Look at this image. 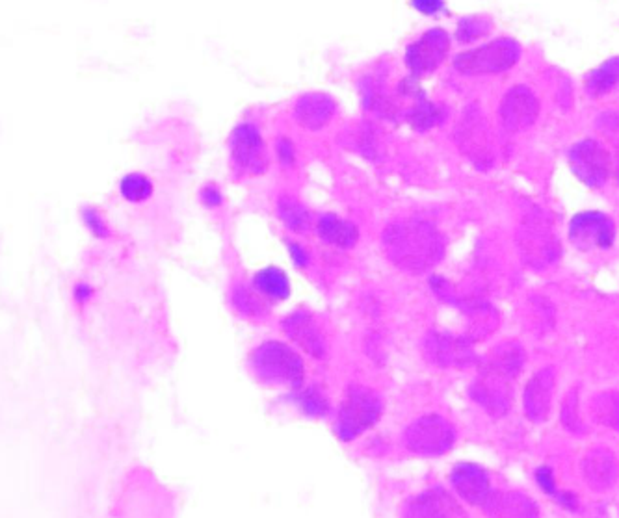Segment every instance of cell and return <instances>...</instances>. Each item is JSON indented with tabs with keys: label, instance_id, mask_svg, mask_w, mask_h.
<instances>
[{
	"label": "cell",
	"instance_id": "9",
	"mask_svg": "<svg viewBox=\"0 0 619 518\" xmlns=\"http://www.w3.org/2000/svg\"><path fill=\"white\" fill-rule=\"evenodd\" d=\"M450 47V38L443 28L428 30L406 49V65L411 77H424L434 73L443 64Z\"/></svg>",
	"mask_w": 619,
	"mask_h": 518
},
{
	"label": "cell",
	"instance_id": "30",
	"mask_svg": "<svg viewBox=\"0 0 619 518\" xmlns=\"http://www.w3.org/2000/svg\"><path fill=\"white\" fill-rule=\"evenodd\" d=\"M592 415L601 426L619 429V394L603 392L593 398Z\"/></svg>",
	"mask_w": 619,
	"mask_h": 518
},
{
	"label": "cell",
	"instance_id": "26",
	"mask_svg": "<svg viewBox=\"0 0 619 518\" xmlns=\"http://www.w3.org/2000/svg\"><path fill=\"white\" fill-rule=\"evenodd\" d=\"M406 518H450L448 500L435 491L421 494L419 498L409 502Z\"/></svg>",
	"mask_w": 619,
	"mask_h": 518
},
{
	"label": "cell",
	"instance_id": "17",
	"mask_svg": "<svg viewBox=\"0 0 619 518\" xmlns=\"http://www.w3.org/2000/svg\"><path fill=\"white\" fill-rule=\"evenodd\" d=\"M476 403H480L491 416H504L510 407V385L504 377L482 372L469 390Z\"/></svg>",
	"mask_w": 619,
	"mask_h": 518
},
{
	"label": "cell",
	"instance_id": "35",
	"mask_svg": "<svg viewBox=\"0 0 619 518\" xmlns=\"http://www.w3.org/2000/svg\"><path fill=\"white\" fill-rule=\"evenodd\" d=\"M287 249H289V257L292 260V264L298 268V270H305L309 268L311 264V253L307 247L302 246L300 242L296 240H287Z\"/></svg>",
	"mask_w": 619,
	"mask_h": 518
},
{
	"label": "cell",
	"instance_id": "11",
	"mask_svg": "<svg viewBox=\"0 0 619 518\" xmlns=\"http://www.w3.org/2000/svg\"><path fill=\"white\" fill-rule=\"evenodd\" d=\"M614 236V221L601 212L577 214L569 225V240L580 251H592L593 247L608 249L614 244Z\"/></svg>",
	"mask_w": 619,
	"mask_h": 518
},
{
	"label": "cell",
	"instance_id": "4",
	"mask_svg": "<svg viewBox=\"0 0 619 518\" xmlns=\"http://www.w3.org/2000/svg\"><path fill=\"white\" fill-rule=\"evenodd\" d=\"M517 244L521 257L530 268L543 270L560 257V242L554 236L553 223L545 214L534 208L527 214L517 233Z\"/></svg>",
	"mask_w": 619,
	"mask_h": 518
},
{
	"label": "cell",
	"instance_id": "8",
	"mask_svg": "<svg viewBox=\"0 0 619 518\" xmlns=\"http://www.w3.org/2000/svg\"><path fill=\"white\" fill-rule=\"evenodd\" d=\"M456 140L463 155L471 158L478 168L486 169L493 164V149H491V140H489L488 123L476 104L467 108L461 117Z\"/></svg>",
	"mask_w": 619,
	"mask_h": 518
},
{
	"label": "cell",
	"instance_id": "22",
	"mask_svg": "<svg viewBox=\"0 0 619 518\" xmlns=\"http://www.w3.org/2000/svg\"><path fill=\"white\" fill-rule=\"evenodd\" d=\"M525 363V351L517 342H504L488 353L482 364V372L512 379L517 376Z\"/></svg>",
	"mask_w": 619,
	"mask_h": 518
},
{
	"label": "cell",
	"instance_id": "6",
	"mask_svg": "<svg viewBox=\"0 0 619 518\" xmlns=\"http://www.w3.org/2000/svg\"><path fill=\"white\" fill-rule=\"evenodd\" d=\"M456 431L443 416L426 415L415 420L404 433V442L419 455L447 454L454 446Z\"/></svg>",
	"mask_w": 619,
	"mask_h": 518
},
{
	"label": "cell",
	"instance_id": "40",
	"mask_svg": "<svg viewBox=\"0 0 619 518\" xmlns=\"http://www.w3.org/2000/svg\"><path fill=\"white\" fill-rule=\"evenodd\" d=\"M92 296L93 288L88 285V283H79V285H75V288H73V298H75V301L80 303V305H84L86 301H90Z\"/></svg>",
	"mask_w": 619,
	"mask_h": 518
},
{
	"label": "cell",
	"instance_id": "39",
	"mask_svg": "<svg viewBox=\"0 0 619 518\" xmlns=\"http://www.w3.org/2000/svg\"><path fill=\"white\" fill-rule=\"evenodd\" d=\"M536 480H538V485H540L541 489H543L545 493L558 494L556 493V485H554L553 472H551V468H540V470H538V474H536Z\"/></svg>",
	"mask_w": 619,
	"mask_h": 518
},
{
	"label": "cell",
	"instance_id": "1",
	"mask_svg": "<svg viewBox=\"0 0 619 518\" xmlns=\"http://www.w3.org/2000/svg\"><path fill=\"white\" fill-rule=\"evenodd\" d=\"M382 247L396 268L408 273H424L445 255V238L434 223L426 220H398L382 233Z\"/></svg>",
	"mask_w": 619,
	"mask_h": 518
},
{
	"label": "cell",
	"instance_id": "34",
	"mask_svg": "<svg viewBox=\"0 0 619 518\" xmlns=\"http://www.w3.org/2000/svg\"><path fill=\"white\" fill-rule=\"evenodd\" d=\"M577 405H579V403H577V392H571V394L567 396L564 407H562V422H564V426H566L569 431L580 433V431H582V422H580Z\"/></svg>",
	"mask_w": 619,
	"mask_h": 518
},
{
	"label": "cell",
	"instance_id": "28",
	"mask_svg": "<svg viewBox=\"0 0 619 518\" xmlns=\"http://www.w3.org/2000/svg\"><path fill=\"white\" fill-rule=\"evenodd\" d=\"M417 103L409 110L408 121L409 125L419 132H426V130L432 129L435 125L441 123L443 119V112L439 106H435L434 103H430L424 93L415 95Z\"/></svg>",
	"mask_w": 619,
	"mask_h": 518
},
{
	"label": "cell",
	"instance_id": "36",
	"mask_svg": "<svg viewBox=\"0 0 619 518\" xmlns=\"http://www.w3.org/2000/svg\"><path fill=\"white\" fill-rule=\"evenodd\" d=\"M277 160L283 168H290L294 166V160H296V149H294V143L290 138L281 136L276 143Z\"/></svg>",
	"mask_w": 619,
	"mask_h": 518
},
{
	"label": "cell",
	"instance_id": "15",
	"mask_svg": "<svg viewBox=\"0 0 619 518\" xmlns=\"http://www.w3.org/2000/svg\"><path fill=\"white\" fill-rule=\"evenodd\" d=\"M452 487L461 498L473 506H484L491 498V483L488 474L475 463H461L452 470Z\"/></svg>",
	"mask_w": 619,
	"mask_h": 518
},
{
	"label": "cell",
	"instance_id": "3",
	"mask_svg": "<svg viewBox=\"0 0 619 518\" xmlns=\"http://www.w3.org/2000/svg\"><path fill=\"white\" fill-rule=\"evenodd\" d=\"M382 418V400L374 390L352 385L346 390L335 420V433L344 442L354 441Z\"/></svg>",
	"mask_w": 619,
	"mask_h": 518
},
{
	"label": "cell",
	"instance_id": "12",
	"mask_svg": "<svg viewBox=\"0 0 619 518\" xmlns=\"http://www.w3.org/2000/svg\"><path fill=\"white\" fill-rule=\"evenodd\" d=\"M281 329L289 340L298 344L305 353H309L315 359L326 357V338L320 331L315 316L307 311L290 312L289 316L281 322Z\"/></svg>",
	"mask_w": 619,
	"mask_h": 518
},
{
	"label": "cell",
	"instance_id": "27",
	"mask_svg": "<svg viewBox=\"0 0 619 518\" xmlns=\"http://www.w3.org/2000/svg\"><path fill=\"white\" fill-rule=\"evenodd\" d=\"M292 400L305 416L322 418L330 413V400L318 387H302V389L294 390Z\"/></svg>",
	"mask_w": 619,
	"mask_h": 518
},
{
	"label": "cell",
	"instance_id": "29",
	"mask_svg": "<svg viewBox=\"0 0 619 518\" xmlns=\"http://www.w3.org/2000/svg\"><path fill=\"white\" fill-rule=\"evenodd\" d=\"M153 190V182L144 173H127L119 181V194L129 203H144Z\"/></svg>",
	"mask_w": 619,
	"mask_h": 518
},
{
	"label": "cell",
	"instance_id": "38",
	"mask_svg": "<svg viewBox=\"0 0 619 518\" xmlns=\"http://www.w3.org/2000/svg\"><path fill=\"white\" fill-rule=\"evenodd\" d=\"M411 4H413V8H417L419 12L426 13V15H435V13L445 10V2H441V0H415Z\"/></svg>",
	"mask_w": 619,
	"mask_h": 518
},
{
	"label": "cell",
	"instance_id": "32",
	"mask_svg": "<svg viewBox=\"0 0 619 518\" xmlns=\"http://www.w3.org/2000/svg\"><path fill=\"white\" fill-rule=\"evenodd\" d=\"M491 30V21L488 17H465L458 26V39L460 41H473V39L486 36Z\"/></svg>",
	"mask_w": 619,
	"mask_h": 518
},
{
	"label": "cell",
	"instance_id": "19",
	"mask_svg": "<svg viewBox=\"0 0 619 518\" xmlns=\"http://www.w3.org/2000/svg\"><path fill=\"white\" fill-rule=\"evenodd\" d=\"M582 478L593 491H608L618 480V463L608 450H593L582 461Z\"/></svg>",
	"mask_w": 619,
	"mask_h": 518
},
{
	"label": "cell",
	"instance_id": "23",
	"mask_svg": "<svg viewBox=\"0 0 619 518\" xmlns=\"http://www.w3.org/2000/svg\"><path fill=\"white\" fill-rule=\"evenodd\" d=\"M251 285L264 301H270V303L287 301L292 292L289 275L277 266H266L263 270H259L253 275Z\"/></svg>",
	"mask_w": 619,
	"mask_h": 518
},
{
	"label": "cell",
	"instance_id": "16",
	"mask_svg": "<svg viewBox=\"0 0 619 518\" xmlns=\"http://www.w3.org/2000/svg\"><path fill=\"white\" fill-rule=\"evenodd\" d=\"M337 112V103L328 93H318L311 91L305 93L294 106V119L303 129L317 130L324 129Z\"/></svg>",
	"mask_w": 619,
	"mask_h": 518
},
{
	"label": "cell",
	"instance_id": "18",
	"mask_svg": "<svg viewBox=\"0 0 619 518\" xmlns=\"http://www.w3.org/2000/svg\"><path fill=\"white\" fill-rule=\"evenodd\" d=\"M553 389V368H541L540 372L528 381L525 389V413L532 422L547 420V416L551 413Z\"/></svg>",
	"mask_w": 619,
	"mask_h": 518
},
{
	"label": "cell",
	"instance_id": "5",
	"mask_svg": "<svg viewBox=\"0 0 619 518\" xmlns=\"http://www.w3.org/2000/svg\"><path fill=\"white\" fill-rule=\"evenodd\" d=\"M521 49L514 39L502 38L484 47L461 52L454 58V67L461 75H497L517 64Z\"/></svg>",
	"mask_w": 619,
	"mask_h": 518
},
{
	"label": "cell",
	"instance_id": "33",
	"mask_svg": "<svg viewBox=\"0 0 619 518\" xmlns=\"http://www.w3.org/2000/svg\"><path fill=\"white\" fill-rule=\"evenodd\" d=\"M82 221L84 225L88 227V231L95 236V238H108V225H106L105 218L101 216V212L97 208L84 207L82 208Z\"/></svg>",
	"mask_w": 619,
	"mask_h": 518
},
{
	"label": "cell",
	"instance_id": "7",
	"mask_svg": "<svg viewBox=\"0 0 619 518\" xmlns=\"http://www.w3.org/2000/svg\"><path fill=\"white\" fill-rule=\"evenodd\" d=\"M231 158L238 169L250 175H263L268 168V149L263 134L250 121L238 123L229 138Z\"/></svg>",
	"mask_w": 619,
	"mask_h": 518
},
{
	"label": "cell",
	"instance_id": "20",
	"mask_svg": "<svg viewBox=\"0 0 619 518\" xmlns=\"http://www.w3.org/2000/svg\"><path fill=\"white\" fill-rule=\"evenodd\" d=\"M317 234L322 242L339 249H352L359 240V229L356 223L344 220L341 216L326 212L317 220Z\"/></svg>",
	"mask_w": 619,
	"mask_h": 518
},
{
	"label": "cell",
	"instance_id": "13",
	"mask_svg": "<svg viewBox=\"0 0 619 518\" xmlns=\"http://www.w3.org/2000/svg\"><path fill=\"white\" fill-rule=\"evenodd\" d=\"M540 114V103L527 86H515L504 95L501 103V121L510 132L527 129Z\"/></svg>",
	"mask_w": 619,
	"mask_h": 518
},
{
	"label": "cell",
	"instance_id": "14",
	"mask_svg": "<svg viewBox=\"0 0 619 518\" xmlns=\"http://www.w3.org/2000/svg\"><path fill=\"white\" fill-rule=\"evenodd\" d=\"M426 353L437 366L465 368L476 361L475 351L467 338L432 333L426 338Z\"/></svg>",
	"mask_w": 619,
	"mask_h": 518
},
{
	"label": "cell",
	"instance_id": "31",
	"mask_svg": "<svg viewBox=\"0 0 619 518\" xmlns=\"http://www.w3.org/2000/svg\"><path fill=\"white\" fill-rule=\"evenodd\" d=\"M231 301H233V307L242 316H248V318H259L266 312L264 299L255 290L251 292L250 288H246L244 285L233 286Z\"/></svg>",
	"mask_w": 619,
	"mask_h": 518
},
{
	"label": "cell",
	"instance_id": "10",
	"mask_svg": "<svg viewBox=\"0 0 619 518\" xmlns=\"http://www.w3.org/2000/svg\"><path fill=\"white\" fill-rule=\"evenodd\" d=\"M573 173L590 188H601L610 175V155L595 140L575 143L569 151Z\"/></svg>",
	"mask_w": 619,
	"mask_h": 518
},
{
	"label": "cell",
	"instance_id": "2",
	"mask_svg": "<svg viewBox=\"0 0 619 518\" xmlns=\"http://www.w3.org/2000/svg\"><path fill=\"white\" fill-rule=\"evenodd\" d=\"M251 372L266 385L298 390L303 387L302 357L279 340H264L250 355Z\"/></svg>",
	"mask_w": 619,
	"mask_h": 518
},
{
	"label": "cell",
	"instance_id": "24",
	"mask_svg": "<svg viewBox=\"0 0 619 518\" xmlns=\"http://www.w3.org/2000/svg\"><path fill=\"white\" fill-rule=\"evenodd\" d=\"M277 216L292 233H305L311 227V212L292 195H279Z\"/></svg>",
	"mask_w": 619,
	"mask_h": 518
},
{
	"label": "cell",
	"instance_id": "21",
	"mask_svg": "<svg viewBox=\"0 0 619 518\" xmlns=\"http://www.w3.org/2000/svg\"><path fill=\"white\" fill-rule=\"evenodd\" d=\"M486 513L489 518H540L536 502L521 493L491 494Z\"/></svg>",
	"mask_w": 619,
	"mask_h": 518
},
{
	"label": "cell",
	"instance_id": "25",
	"mask_svg": "<svg viewBox=\"0 0 619 518\" xmlns=\"http://www.w3.org/2000/svg\"><path fill=\"white\" fill-rule=\"evenodd\" d=\"M619 86V58H612L586 77V93L592 97H601Z\"/></svg>",
	"mask_w": 619,
	"mask_h": 518
},
{
	"label": "cell",
	"instance_id": "37",
	"mask_svg": "<svg viewBox=\"0 0 619 518\" xmlns=\"http://www.w3.org/2000/svg\"><path fill=\"white\" fill-rule=\"evenodd\" d=\"M199 197H201L203 205L207 208H218L222 205V201H224L222 192H220V188H218L216 184H207V186H203L201 192H199Z\"/></svg>",
	"mask_w": 619,
	"mask_h": 518
}]
</instances>
